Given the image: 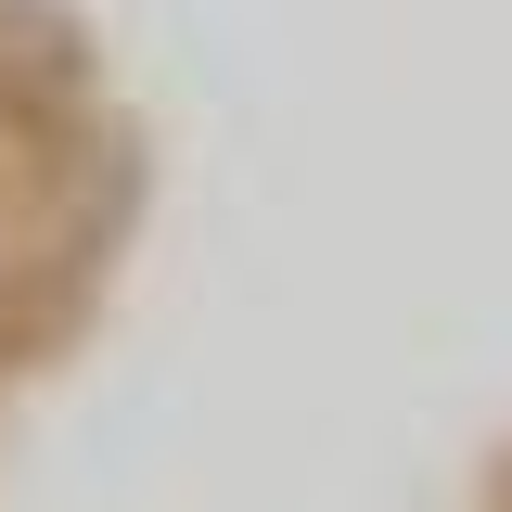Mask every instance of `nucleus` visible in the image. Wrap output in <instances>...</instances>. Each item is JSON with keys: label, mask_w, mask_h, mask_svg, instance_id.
<instances>
[{"label": "nucleus", "mask_w": 512, "mask_h": 512, "mask_svg": "<svg viewBox=\"0 0 512 512\" xmlns=\"http://www.w3.org/2000/svg\"><path fill=\"white\" fill-rule=\"evenodd\" d=\"M26 103V39H13V0H0V116Z\"/></svg>", "instance_id": "nucleus-1"}]
</instances>
